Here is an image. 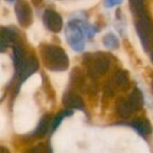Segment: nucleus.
Wrapping results in <instances>:
<instances>
[{"instance_id":"18","label":"nucleus","mask_w":153,"mask_h":153,"mask_svg":"<svg viewBox=\"0 0 153 153\" xmlns=\"http://www.w3.org/2000/svg\"><path fill=\"white\" fill-rule=\"evenodd\" d=\"M71 114H72V111L70 110V109H66V110H63L61 113H60V114H58L57 117L53 119V124H51V129H53V131L59 127V125L61 124V122L63 121L64 117H70Z\"/></svg>"},{"instance_id":"3","label":"nucleus","mask_w":153,"mask_h":153,"mask_svg":"<svg viewBox=\"0 0 153 153\" xmlns=\"http://www.w3.org/2000/svg\"><path fill=\"white\" fill-rule=\"evenodd\" d=\"M84 63L87 66L88 74L96 79L106 74L110 66V60L105 53H97L94 55H86Z\"/></svg>"},{"instance_id":"17","label":"nucleus","mask_w":153,"mask_h":153,"mask_svg":"<svg viewBox=\"0 0 153 153\" xmlns=\"http://www.w3.org/2000/svg\"><path fill=\"white\" fill-rule=\"evenodd\" d=\"M103 44L108 49H115L119 47V39L114 34L110 33V34H107L103 38Z\"/></svg>"},{"instance_id":"24","label":"nucleus","mask_w":153,"mask_h":153,"mask_svg":"<svg viewBox=\"0 0 153 153\" xmlns=\"http://www.w3.org/2000/svg\"><path fill=\"white\" fill-rule=\"evenodd\" d=\"M152 90H153V83H152Z\"/></svg>"},{"instance_id":"8","label":"nucleus","mask_w":153,"mask_h":153,"mask_svg":"<svg viewBox=\"0 0 153 153\" xmlns=\"http://www.w3.org/2000/svg\"><path fill=\"white\" fill-rule=\"evenodd\" d=\"M63 104L67 109H83L82 98L72 90H68L63 96Z\"/></svg>"},{"instance_id":"20","label":"nucleus","mask_w":153,"mask_h":153,"mask_svg":"<svg viewBox=\"0 0 153 153\" xmlns=\"http://www.w3.org/2000/svg\"><path fill=\"white\" fill-rule=\"evenodd\" d=\"M122 2H123V0H105L104 3L106 7H113L121 4Z\"/></svg>"},{"instance_id":"2","label":"nucleus","mask_w":153,"mask_h":153,"mask_svg":"<svg viewBox=\"0 0 153 153\" xmlns=\"http://www.w3.org/2000/svg\"><path fill=\"white\" fill-rule=\"evenodd\" d=\"M65 37L67 43L74 51H82L84 49L87 37L80 24V20H71L68 22L65 30Z\"/></svg>"},{"instance_id":"15","label":"nucleus","mask_w":153,"mask_h":153,"mask_svg":"<svg viewBox=\"0 0 153 153\" xmlns=\"http://www.w3.org/2000/svg\"><path fill=\"white\" fill-rule=\"evenodd\" d=\"M71 83L74 86H76V88H84V84H85V79H84V74H82V71L78 68L74 69L71 74Z\"/></svg>"},{"instance_id":"10","label":"nucleus","mask_w":153,"mask_h":153,"mask_svg":"<svg viewBox=\"0 0 153 153\" xmlns=\"http://www.w3.org/2000/svg\"><path fill=\"white\" fill-rule=\"evenodd\" d=\"M117 113L122 119H128L133 113V111H135L130 101L126 99H120L117 104Z\"/></svg>"},{"instance_id":"5","label":"nucleus","mask_w":153,"mask_h":153,"mask_svg":"<svg viewBox=\"0 0 153 153\" xmlns=\"http://www.w3.org/2000/svg\"><path fill=\"white\" fill-rule=\"evenodd\" d=\"M15 14L19 24L23 27H27L33 22L32 7L24 0H18L15 5Z\"/></svg>"},{"instance_id":"9","label":"nucleus","mask_w":153,"mask_h":153,"mask_svg":"<svg viewBox=\"0 0 153 153\" xmlns=\"http://www.w3.org/2000/svg\"><path fill=\"white\" fill-rule=\"evenodd\" d=\"M17 42V38H16V33L13 32L10 28H2L1 30V51H4L5 48L10 46H14Z\"/></svg>"},{"instance_id":"1","label":"nucleus","mask_w":153,"mask_h":153,"mask_svg":"<svg viewBox=\"0 0 153 153\" xmlns=\"http://www.w3.org/2000/svg\"><path fill=\"white\" fill-rule=\"evenodd\" d=\"M40 53L43 64L47 69L53 71H64L69 66V59L64 49L53 44H43L40 46Z\"/></svg>"},{"instance_id":"14","label":"nucleus","mask_w":153,"mask_h":153,"mask_svg":"<svg viewBox=\"0 0 153 153\" xmlns=\"http://www.w3.org/2000/svg\"><path fill=\"white\" fill-rule=\"evenodd\" d=\"M128 100L130 101L131 105L133 106L134 110H137V109L142 108V106L144 105V98H143L142 92H140V90L138 88H134L133 91L129 96Z\"/></svg>"},{"instance_id":"7","label":"nucleus","mask_w":153,"mask_h":153,"mask_svg":"<svg viewBox=\"0 0 153 153\" xmlns=\"http://www.w3.org/2000/svg\"><path fill=\"white\" fill-rule=\"evenodd\" d=\"M43 23L47 30L53 33H59L63 26V20L60 14L53 10H45L43 13Z\"/></svg>"},{"instance_id":"16","label":"nucleus","mask_w":153,"mask_h":153,"mask_svg":"<svg viewBox=\"0 0 153 153\" xmlns=\"http://www.w3.org/2000/svg\"><path fill=\"white\" fill-rule=\"evenodd\" d=\"M113 82H114V85L120 86V87L127 85L128 82H129L127 71H125V70H117L115 72L114 76H113Z\"/></svg>"},{"instance_id":"11","label":"nucleus","mask_w":153,"mask_h":153,"mask_svg":"<svg viewBox=\"0 0 153 153\" xmlns=\"http://www.w3.org/2000/svg\"><path fill=\"white\" fill-rule=\"evenodd\" d=\"M131 126H132V128L135 129L142 136L149 135V134L151 133V131H152L151 124L149 123V121L146 119L134 120V121L131 123Z\"/></svg>"},{"instance_id":"13","label":"nucleus","mask_w":153,"mask_h":153,"mask_svg":"<svg viewBox=\"0 0 153 153\" xmlns=\"http://www.w3.org/2000/svg\"><path fill=\"white\" fill-rule=\"evenodd\" d=\"M49 128H51V115L49 114H44L41 119L40 123L38 124L36 130H35L34 134L35 136H39L42 137L45 134L48 132Z\"/></svg>"},{"instance_id":"6","label":"nucleus","mask_w":153,"mask_h":153,"mask_svg":"<svg viewBox=\"0 0 153 153\" xmlns=\"http://www.w3.org/2000/svg\"><path fill=\"white\" fill-rule=\"evenodd\" d=\"M38 67H39V63H38V60L36 59V57L34 55H26L25 59L22 62L21 66L16 70L20 83L25 81L28 76H32L34 72H36Z\"/></svg>"},{"instance_id":"23","label":"nucleus","mask_w":153,"mask_h":153,"mask_svg":"<svg viewBox=\"0 0 153 153\" xmlns=\"http://www.w3.org/2000/svg\"><path fill=\"white\" fill-rule=\"evenodd\" d=\"M7 1H10V2H13L14 0H7Z\"/></svg>"},{"instance_id":"19","label":"nucleus","mask_w":153,"mask_h":153,"mask_svg":"<svg viewBox=\"0 0 153 153\" xmlns=\"http://www.w3.org/2000/svg\"><path fill=\"white\" fill-rule=\"evenodd\" d=\"M25 153H48V151H47V148L44 144H39L33 148L28 149Z\"/></svg>"},{"instance_id":"12","label":"nucleus","mask_w":153,"mask_h":153,"mask_svg":"<svg viewBox=\"0 0 153 153\" xmlns=\"http://www.w3.org/2000/svg\"><path fill=\"white\" fill-rule=\"evenodd\" d=\"M26 55L25 51H24L23 47L20 43L16 42V44L13 46V61H14V65H15L16 70L21 66L22 62L24 61Z\"/></svg>"},{"instance_id":"21","label":"nucleus","mask_w":153,"mask_h":153,"mask_svg":"<svg viewBox=\"0 0 153 153\" xmlns=\"http://www.w3.org/2000/svg\"><path fill=\"white\" fill-rule=\"evenodd\" d=\"M0 153H11V152H10V150L7 148L1 146V147H0Z\"/></svg>"},{"instance_id":"22","label":"nucleus","mask_w":153,"mask_h":153,"mask_svg":"<svg viewBox=\"0 0 153 153\" xmlns=\"http://www.w3.org/2000/svg\"><path fill=\"white\" fill-rule=\"evenodd\" d=\"M151 58H152V61H153V51H151Z\"/></svg>"},{"instance_id":"4","label":"nucleus","mask_w":153,"mask_h":153,"mask_svg":"<svg viewBox=\"0 0 153 153\" xmlns=\"http://www.w3.org/2000/svg\"><path fill=\"white\" fill-rule=\"evenodd\" d=\"M136 32H137L142 44L147 51H153V25L146 16L143 14L137 16L136 20Z\"/></svg>"}]
</instances>
